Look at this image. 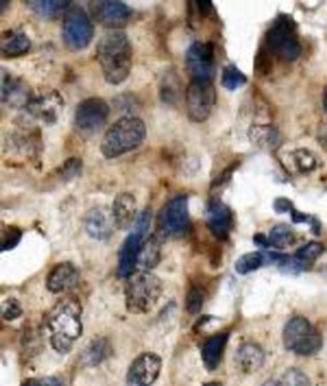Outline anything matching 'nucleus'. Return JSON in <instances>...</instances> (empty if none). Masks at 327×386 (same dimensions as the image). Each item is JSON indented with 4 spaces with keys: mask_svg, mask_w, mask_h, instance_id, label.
Returning <instances> with one entry per match:
<instances>
[{
    "mask_svg": "<svg viewBox=\"0 0 327 386\" xmlns=\"http://www.w3.org/2000/svg\"><path fill=\"white\" fill-rule=\"evenodd\" d=\"M96 59L105 81L110 85L124 82L132 70V45L126 32H107L96 45Z\"/></svg>",
    "mask_w": 327,
    "mask_h": 386,
    "instance_id": "obj_1",
    "label": "nucleus"
},
{
    "mask_svg": "<svg viewBox=\"0 0 327 386\" xmlns=\"http://www.w3.org/2000/svg\"><path fill=\"white\" fill-rule=\"evenodd\" d=\"M82 307L75 297L59 301L48 316V328L50 331V344L60 355L68 353L73 344L81 336Z\"/></svg>",
    "mask_w": 327,
    "mask_h": 386,
    "instance_id": "obj_2",
    "label": "nucleus"
},
{
    "mask_svg": "<svg viewBox=\"0 0 327 386\" xmlns=\"http://www.w3.org/2000/svg\"><path fill=\"white\" fill-rule=\"evenodd\" d=\"M146 133L145 122L141 118L133 115L123 117L104 134L100 144L101 154L104 158L115 159L134 151L144 144Z\"/></svg>",
    "mask_w": 327,
    "mask_h": 386,
    "instance_id": "obj_3",
    "label": "nucleus"
},
{
    "mask_svg": "<svg viewBox=\"0 0 327 386\" xmlns=\"http://www.w3.org/2000/svg\"><path fill=\"white\" fill-rule=\"evenodd\" d=\"M163 282L149 272H134L126 284L127 310L134 315L149 313L163 294Z\"/></svg>",
    "mask_w": 327,
    "mask_h": 386,
    "instance_id": "obj_4",
    "label": "nucleus"
},
{
    "mask_svg": "<svg viewBox=\"0 0 327 386\" xmlns=\"http://www.w3.org/2000/svg\"><path fill=\"white\" fill-rule=\"evenodd\" d=\"M264 49L271 55L283 59L285 62H294L301 53L302 45L296 33V23L288 14H280L264 35Z\"/></svg>",
    "mask_w": 327,
    "mask_h": 386,
    "instance_id": "obj_5",
    "label": "nucleus"
},
{
    "mask_svg": "<svg viewBox=\"0 0 327 386\" xmlns=\"http://www.w3.org/2000/svg\"><path fill=\"white\" fill-rule=\"evenodd\" d=\"M283 342L285 348L303 357L317 355L323 345L321 334L303 316L290 318L284 328Z\"/></svg>",
    "mask_w": 327,
    "mask_h": 386,
    "instance_id": "obj_6",
    "label": "nucleus"
},
{
    "mask_svg": "<svg viewBox=\"0 0 327 386\" xmlns=\"http://www.w3.org/2000/svg\"><path fill=\"white\" fill-rule=\"evenodd\" d=\"M151 211L149 209L139 213L132 232L122 243L118 254V277L120 279H129L134 274V269L139 262V251L144 245L142 241L151 224Z\"/></svg>",
    "mask_w": 327,
    "mask_h": 386,
    "instance_id": "obj_7",
    "label": "nucleus"
},
{
    "mask_svg": "<svg viewBox=\"0 0 327 386\" xmlns=\"http://www.w3.org/2000/svg\"><path fill=\"white\" fill-rule=\"evenodd\" d=\"M156 225L159 233L163 237L181 238L187 235L191 228L188 197L178 195L170 198L159 211Z\"/></svg>",
    "mask_w": 327,
    "mask_h": 386,
    "instance_id": "obj_8",
    "label": "nucleus"
},
{
    "mask_svg": "<svg viewBox=\"0 0 327 386\" xmlns=\"http://www.w3.org/2000/svg\"><path fill=\"white\" fill-rule=\"evenodd\" d=\"M94 38V26L91 18L81 6H72L64 13L62 38L70 50L86 49Z\"/></svg>",
    "mask_w": 327,
    "mask_h": 386,
    "instance_id": "obj_9",
    "label": "nucleus"
},
{
    "mask_svg": "<svg viewBox=\"0 0 327 386\" xmlns=\"http://www.w3.org/2000/svg\"><path fill=\"white\" fill-rule=\"evenodd\" d=\"M186 109L189 119L195 123L208 121L216 104V90L213 81L192 80L186 89Z\"/></svg>",
    "mask_w": 327,
    "mask_h": 386,
    "instance_id": "obj_10",
    "label": "nucleus"
},
{
    "mask_svg": "<svg viewBox=\"0 0 327 386\" xmlns=\"http://www.w3.org/2000/svg\"><path fill=\"white\" fill-rule=\"evenodd\" d=\"M110 114V107L101 97H87L77 105L75 128L85 137L94 136L105 126Z\"/></svg>",
    "mask_w": 327,
    "mask_h": 386,
    "instance_id": "obj_11",
    "label": "nucleus"
},
{
    "mask_svg": "<svg viewBox=\"0 0 327 386\" xmlns=\"http://www.w3.org/2000/svg\"><path fill=\"white\" fill-rule=\"evenodd\" d=\"M215 46L213 43L195 41L191 45L186 54V68L192 80L213 81L215 68Z\"/></svg>",
    "mask_w": 327,
    "mask_h": 386,
    "instance_id": "obj_12",
    "label": "nucleus"
},
{
    "mask_svg": "<svg viewBox=\"0 0 327 386\" xmlns=\"http://www.w3.org/2000/svg\"><path fill=\"white\" fill-rule=\"evenodd\" d=\"M90 17L100 23V25L109 27V28H120L126 26L133 16V9L131 6L122 3V1H90Z\"/></svg>",
    "mask_w": 327,
    "mask_h": 386,
    "instance_id": "obj_13",
    "label": "nucleus"
},
{
    "mask_svg": "<svg viewBox=\"0 0 327 386\" xmlns=\"http://www.w3.org/2000/svg\"><path fill=\"white\" fill-rule=\"evenodd\" d=\"M205 215L208 229L215 238L221 242L227 241L234 227V215L227 203H223L220 197H213L206 205Z\"/></svg>",
    "mask_w": 327,
    "mask_h": 386,
    "instance_id": "obj_14",
    "label": "nucleus"
},
{
    "mask_svg": "<svg viewBox=\"0 0 327 386\" xmlns=\"http://www.w3.org/2000/svg\"><path fill=\"white\" fill-rule=\"evenodd\" d=\"M163 362L155 353L147 352L139 355L127 372V385L151 386L158 380Z\"/></svg>",
    "mask_w": 327,
    "mask_h": 386,
    "instance_id": "obj_15",
    "label": "nucleus"
},
{
    "mask_svg": "<svg viewBox=\"0 0 327 386\" xmlns=\"http://www.w3.org/2000/svg\"><path fill=\"white\" fill-rule=\"evenodd\" d=\"M137 201L129 192H122L114 198L112 218L114 225L120 230H127L137 220Z\"/></svg>",
    "mask_w": 327,
    "mask_h": 386,
    "instance_id": "obj_16",
    "label": "nucleus"
},
{
    "mask_svg": "<svg viewBox=\"0 0 327 386\" xmlns=\"http://www.w3.org/2000/svg\"><path fill=\"white\" fill-rule=\"evenodd\" d=\"M113 218H109L105 208H94L88 210L83 219L85 230L96 241L107 242L113 235Z\"/></svg>",
    "mask_w": 327,
    "mask_h": 386,
    "instance_id": "obj_17",
    "label": "nucleus"
},
{
    "mask_svg": "<svg viewBox=\"0 0 327 386\" xmlns=\"http://www.w3.org/2000/svg\"><path fill=\"white\" fill-rule=\"evenodd\" d=\"M80 272L70 261L59 262L51 269L46 278V286L51 293H63L76 286Z\"/></svg>",
    "mask_w": 327,
    "mask_h": 386,
    "instance_id": "obj_18",
    "label": "nucleus"
},
{
    "mask_svg": "<svg viewBox=\"0 0 327 386\" xmlns=\"http://www.w3.org/2000/svg\"><path fill=\"white\" fill-rule=\"evenodd\" d=\"M1 100L13 107H28L32 102L31 91L17 77H13L11 73L1 70Z\"/></svg>",
    "mask_w": 327,
    "mask_h": 386,
    "instance_id": "obj_19",
    "label": "nucleus"
},
{
    "mask_svg": "<svg viewBox=\"0 0 327 386\" xmlns=\"http://www.w3.org/2000/svg\"><path fill=\"white\" fill-rule=\"evenodd\" d=\"M31 49V41L25 32L19 28H11L1 33L0 51L6 58H18Z\"/></svg>",
    "mask_w": 327,
    "mask_h": 386,
    "instance_id": "obj_20",
    "label": "nucleus"
},
{
    "mask_svg": "<svg viewBox=\"0 0 327 386\" xmlns=\"http://www.w3.org/2000/svg\"><path fill=\"white\" fill-rule=\"evenodd\" d=\"M264 350L257 344L245 343L237 349L235 363L243 374L251 375L257 372L258 370L264 366Z\"/></svg>",
    "mask_w": 327,
    "mask_h": 386,
    "instance_id": "obj_21",
    "label": "nucleus"
},
{
    "mask_svg": "<svg viewBox=\"0 0 327 386\" xmlns=\"http://www.w3.org/2000/svg\"><path fill=\"white\" fill-rule=\"evenodd\" d=\"M62 102V97L58 95L57 92H51L43 97L33 99L28 104V109L32 115L48 124H51L58 119Z\"/></svg>",
    "mask_w": 327,
    "mask_h": 386,
    "instance_id": "obj_22",
    "label": "nucleus"
},
{
    "mask_svg": "<svg viewBox=\"0 0 327 386\" xmlns=\"http://www.w3.org/2000/svg\"><path fill=\"white\" fill-rule=\"evenodd\" d=\"M229 333H220L210 338L202 349V362L208 371L219 368L224 350L227 348Z\"/></svg>",
    "mask_w": 327,
    "mask_h": 386,
    "instance_id": "obj_23",
    "label": "nucleus"
},
{
    "mask_svg": "<svg viewBox=\"0 0 327 386\" xmlns=\"http://www.w3.org/2000/svg\"><path fill=\"white\" fill-rule=\"evenodd\" d=\"M161 259V241L156 235H150L141 247L139 254L137 266L144 269V272H149L159 265Z\"/></svg>",
    "mask_w": 327,
    "mask_h": 386,
    "instance_id": "obj_24",
    "label": "nucleus"
},
{
    "mask_svg": "<svg viewBox=\"0 0 327 386\" xmlns=\"http://www.w3.org/2000/svg\"><path fill=\"white\" fill-rule=\"evenodd\" d=\"M26 4L31 9L32 12L36 13L38 17L43 18H54L60 12H67L72 6L70 1L67 0H31L26 1Z\"/></svg>",
    "mask_w": 327,
    "mask_h": 386,
    "instance_id": "obj_25",
    "label": "nucleus"
},
{
    "mask_svg": "<svg viewBox=\"0 0 327 386\" xmlns=\"http://www.w3.org/2000/svg\"><path fill=\"white\" fill-rule=\"evenodd\" d=\"M248 134L253 144L264 149H271L277 146L279 141V133L275 128L270 126H252Z\"/></svg>",
    "mask_w": 327,
    "mask_h": 386,
    "instance_id": "obj_26",
    "label": "nucleus"
},
{
    "mask_svg": "<svg viewBox=\"0 0 327 386\" xmlns=\"http://www.w3.org/2000/svg\"><path fill=\"white\" fill-rule=\"evenodd\" d=\"M269 241H270V246H274L275 248H280V250L288 248L291 245H294L296 233L289 225L277 224L271 229Z\"/></svg>",
    "mask_w": 327,
    "mask_h": 386,
    "instance_id": "obj_27",
    "label": "nucleus"
},
{
    "mask_svg": "<svg viewBox=\"0 0 327 386\" xmlns=\"http://www.w3.org/2000/svg\"><path fill=\"white\" fill-rule=\"evenodd\" d=\"M107 342L104 338H96L88 344L83 353V361L87 366H97L107 357Z\"/></svg>",
    "mask_w": 327,
    "mask_h": 386,
    "instance_id": "obj_28",
    "label": "nucleus"
},
{
    "mask_svg": "<svg viewBox=\"0 0 327 386\" xmlns=\"http://www.w3.org/2000/svg\"><path fill=\"white\" fill-rule=\"evenodd\" d=\"M247 82H248V78L237 65L229 64L227 67H224L223 75H221V85L225 89L229 91H235L243 87Z\"/></svg>",
    "mask_w": 327,
    "mask_h": 386,
    "instance_id": "obj_29",
    "label": "nucleus"
},
{
    "mask_svg": "<svg viewBox=\"0 0 327 386\" xmlns=\"http://www.w3.org/2000/svg\"><path fill=\"white\" fill-rule=\"evenodd\" d=\"M290 158L294 168L299 173L313 171L317 166V158L313 152L309 151V149H298L296 151L291 152Z\"/></svg>",
    "mask_w": 327,
    "mask_h": 386,
    "instance_id": "obj_30",
    "label": "nucleus"
},
{
    "mask_svg": "<svg viewBox=\"0 0 327 386\" xmlns=\"http://www.w3.org/2000/svg\"><path fill=\"white\" fill-rule=\"evenodd\" d=\"M264 254L261 252H250V254L240 256L235 262V272L240 275H247L250 272H256L261 266L264 265Z\"/></svg>",
    "mask_w": 327,
    "mask_h": 386,
    "instance_id": "obj_31",
    "label": "nucleus"
},
{
    "mask_svg": "<svg viewBox=\"0 0 327 386\" xmlns=\"http://www.w3.org/2000/svg\"><path fill=\"white\" fill-rule=\"evenodd\" d=\"M203 302H205V296H203V291H202L200 286H192L187 293V297H186V310L188 312L189 315H195L198 312H201L202 307H203Z\"/></svg>",
    "mask_w": 327,
    "mask_h": 386,
    "instance_id": "obj_32",
    "label": "nucleus"
},
{
    "mask_svg": "<svg viewBox=\"0 0 327 386\" xmlns=\"http://www.w3.org/2000/svg\"><path fill=\"white\" fill-rule=\"evenodd\" d=\"M82 164L81 159L78 158H70L67 159L64 161L63 165L58 169V173H59V177L60 179H64L65 182H70L72 179L78 177L80 173L82 171Z\"/></svg>",
    "mask_w": 327,
    "mask_h": 386,
    "instance_id": "obj_33",
    "label": "nucleus"
},
{
    "mask_svg": "<svg viewBox=\"0 0 327 386\" xmlns=\"http://www.w3.org/2000/svg\"><path fill=\"white\" fill-rule=\"evenodd\" d=\"M22 238V230L16 227H6L1 232V247L3 252L13 250Z\"/></svg>",
    "mask_w": 327,
    "mask_h": 386,
    "instance_id": "obj_34",
    "label": "nucleus"
},
{
    "mask_svg": "<svg viewBox=\"0 0 327 386\" xmlns=\"http://www.w3.org/2000/svg\"><path fill=\"white\" fill-rule=\"evenodd\" d=\"M284 386H311L309 376L298 368H289L283 375Z\"/></svg>",
    "mask_w": 327,
    "mask_h": 386,
    "instance_id": "obj_35",
    "label": "nucleus"
},
{
    "mask_svg": "<svg viewBox=\"0 0 327 386\" xmlns=\"http://www.w3.org/2000/svg\"><path fill=\"white\" fill-rule=\"evenodd\" d=\"M272 70L271 54L264 48H261L254 59V73L258 76H267Z\"/></svg>",
    "mask_w": 327,
    "mask_h": 386,
    "instance_id": "obj_36",
    "label": "nucleus"
},
{
    "mask_svg": "<svg viewBox=\"0 0 327 386\" xmlns=\"http://www.w3.org/2000/svg\"><path fill=\"white\" fill-rule=\"evenodd\" d=\"M23 310L22 306L16 298H8L1 304V316L6 321H13L22 316Z\"/></svg>",
    "mask_w": 327,
    "mask_h": 386,
    "instance_id": "obj_37",
    "label": "nucleus"
},
{
    "mask_svg": "<svg viewBox=\"0 0 327 386\" xmlns=\"http://www.w3.org/2000/svg\"><path fill=\"white\" fill-rule=\"evenodd\" d=\"M23 386H63V384L57 377L44 376V377L30 379V380L26 381Z\"/></svg>",
    "mask_w": 327,
    "mask_h": 386,
    "instance_id": "obj_38",
    "label": "nucleus"
},
{
    "mask_svg": "<svg viewBox=\"0 0 327 386\" xmlns=\"http://www.w3.org/2000/svg\"><path fill=\"white\" fill-rule=\"evenodd\" d=\"M274 210L277 214H285V213H291L294 210V205L286 197H277L272 205Z\"/></svg>",
    "mask_w": 327,
    "mask_h": 386,
    "instance_id": "obj_39",
    "label": "nucleus"
},
{
    "mask_svg": "<svg viewBox=\"0 0 327 386\" xmlns=\"http://www.w3.org/2000/svg\"><path fill=\"white\" fill-rule=\"evenodd\" d=\"M193 6H195V11L203 18L214 13V4L211 1H195Z\"/></svg>",
    "mask_w": 327,
    "mask_h": 386,
    "instance_id": "obj_40",
    "label": "nucleus"
},
{
    "mask_svg": "<svg viewBox=\"0 0 327 386\" xmlns=\"http://www.w3.org/2000/svg\"><path fill=\"white\" fill-rule=\"evenodd\" d=\"M290 216H291V220L296 224H301V223H309V225L313 222L315 216L307 215L304 214L302 211H298V210L294 209L291 213H290Z\"/></svg>",
    "mask_w": 327,
    "mask_h": 386,
    "instance_id": "obj_41",
    "label": "nucleus"
},
{
    "mask_svg": "<svg viewBox=\"0 0 327 386\" xmlns=\"http://www.w3.org/2000/svg\"><path fill=\"white\" fill-rule=\"evenodd\" d=\"M253 241L254 243L259 246V247H269L270 246V241L266 235H262V233H257V235L253 237Z\"/></svg>",
    "mask_w": 327,
    "mask_h": 386,
    "instance_id": "obj_42",
    "label": "nucleus"
},
{
    "mask_svg": "<svg viewBox=\"0 0 327 386\" xmlns=\"http://www.w3.org/2000/svg\"><path fill=\"white\" fill-rule=\"evenodd\" d=\"M262 386H284V384L282 381L269 380L266 381Z\"/></svg>",
    "mask_w": 327,
    "mask_h": 386,
    "instance_id": "obj_43",
    "label": "nucleus"
},
{
    "mask_svg": "<svg viewBox=\"0 0 327 386\" xmlns=\"http://www.w3.org/2000/svg\"><path fill=\"white\" fill-rule=\"evenodd\" d=\"M322 102H323V109L327 113V87L323 90V96H322Z\"/></svg>",
    "mask_w": 327,
    "mask_h": 386,
    "instance_id": "obj_44",
    "label": "nucleus"
},
{
    "mask_svg": "<svg viewBox=\"0 0 327 386\" xmlns=\"http://www.w3.org/2000/svg\"><path fill=\"white\" fill-rule=\"evenodd\" d=\"M203 386H224L220 382H208V384H205Z\"/></svg>",
    "mask_w": 327,
    "mask_h": 386,
    "instance_id": "obj_45",
    "label": "nucleus"
}]
</instances>
